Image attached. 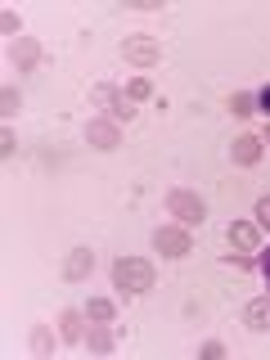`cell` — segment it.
I'll use <instances>...</instances> for the list:
<instances>
[{
    "instance_id": "cell-7",
    "label": "cell",
    "mask_w": 270,
    "mask_h": 360,
    "mask_svg": "<svg viewBox=\"0 0 270 360\" xmlns=\"http://www.w3.org/2000/svg\"><path fill=\"white\" fill-rule=\"evenodd\" d=\"M95 95H99V104H108V117L117 122V127H122V122H131L135 112H140V108H135V99L127 95V90H112V86H99Z\"/></svg>"
},
{
    "instance_id": "cell-1",
    "label": "cell",
    "mask_w": 270,
    "mask_h": 360,
    "mask_svg": "<svg viewBox=\"0 0 270 360\" xmlns=\"http://www.w3.org/2000/svg\"><path fill=\"white\" fill-rule=\"evenodd\" d=\"M153 279H158V270H153V262H144V257H117V262H112V288L131 292V297L149 292Z\"/></svg>"
},
{
    "instance_id": "cell-10",
    "label": "cell",
    "mask_w": 270,
    "mask_h": 360,
    "mask_svg": "<svg viewBox=\"0 0 270 360\" xmlns=\"http://www.w3.org/2000/svg\"><path fill=\"white\" fill-rule=\"evenodd\" d=\"M243 324L252 333H270V297H252L243 307Z\"/></svg>"
},
{
    "instance_id": "cell-9",
    "label": "cell",
    "mask_w": 270,
    "mask_h": 360,
    "mask_svg": "<svg viewBox=\"0 0 270 360\" xmlns=\"http://www.w3.org/2000/svg\"><path fill=\"white\" fill-rule=\"evenodd\" d=\"M262 153H266V140H262V135H239V140L230 144V158L239 167H257V162H262Z\"/></svg>"
},
{
    "instance_id": "cell-23",
    "label": "cell",
    "mask_w": 270,
    "mask_h": 360,
    "mask_svg": "<svg viewBox=\"0 0 270 360\" xmlns=\"http://www.w3.org/2000/svg\"><path fill=\"white\" fill-rule=\"evenodd\" d=\"M257 270H262L266 284H270V248H262V252H257Z\"/></svg>"
},
{
    "instance_id": "cell-3",
    "label": "cell",
    "mask_w": 270,
    "mask_h": 360,
    "mask_svg": "<svg viewBox=\"0 0 270 360\" xmlns=\"http://www.w3.org/2000/svg\"><path fill=\"white\" fill-rule=\"evenodd\" d=\"M153 248L162 257H172V262H180V257L194 252V234H189L185 225H158V230H153Z\"/></svg>"
},
{
    "instance_id": "cell-19",
    "label": "cell",
    "mask_w": 270,
    "mask_h": 360,
    "mask_svg": "<svg viewBox=\"0 0 270 360\" xmlns=\"http://www.w3.org/2000/svg\"><path fill=\"white\" fill-rule=\"evenodd\" d=\"M14 153H18V135L5 127V131H0V158H14Z\"/></svg>"
},
{
    "instance_id": "cell-5",
    "label": "cell",
    "mask_w": 270,
    "mask_h": 360,
    "mask_svg": "<svg viewBox=\"0 0 270 360\" xmlns=\"http://www.w3.org/2000/svg\"><path fill=\"white\" fill-rule=\"evenodd\" d=\"M86 144H90V149H99V153H112L122 144L117 122H112V117H90L86 122Z\"/></svg>"
},
{
    "instance_id": "cell-22",
    "label": "cell",
    "mask_w": 270,
    "mask_h": 360,
    "mask_svg": "<svg viewBox=\"0 0 270 360\" xmlns=\"http://www.w3.org/2000/svg\"><path fill=\"white\" fill-rule=\"evenodd\" d=\"M0 27H5V32H9V37H14V32L22 27V22H18V14H14V9H5V14H0Z\"/></svg>"
},
{
    "instance_id": "cell-24",
    "label": "cell",
    "mask_w": 270,
    "mask_h": 360,
    "mask_svg": "<svg viewBox=\"0 0 270 360\" xmlns=\"http://www.w3.org/2000/svg\"><path fill=\"white\" fill-rule=\"evenodd\" d=\"M257 108H262L266 117H270V86H262V90H257Z\"/></svg>"
},
{
    "instance_id": "cell-15",
    "label": "cell",
    "mask_w": 270,
    "mask_h": 360,
    "mask_svg": "<svg viewBox=\"0 0 270 360\" xmlns=\"http://www.w3.org/2000/svg\"><path fill=\"white\" fill-rule=\"evenodd\" d=\"M112 315H117V307H112L108 297H90L86 302V320H99V324H112Z\"/></svg>"
},
{
    "instance_id": "cell-17",
    "label": "cell",
    "mask_w": 270,
    "mask_h": 360,
    "mask_svg": "<svg viewBox=\"0 0 270 360\" xmlns=\"http://www.w3.org/2000/svg\"><path fill=\"white\" fill-rule=\"evenodd\" d=\"M18 108H22V95H18V86H5V90H0V112H5V117H14Z\"/></svg>"
},
{
    "instance_id": "cell-20",
    "label": "cell",
    "mask_w": 270,
    "mask_h": 360,
    "mask_svg": "<svg viewBox=\"0 0 270 360\" xmlns=\"http://www.w3.org/2000/svg\"><path fill=\"white\" fill-rule=\"evenodd\" d=\"M252 217H257V225H262V230H270V194L257 198V212H252Z\"/></svg>"
},
{
    "instance_id": "cell-8",
    "label": "cell",
    "mask_w": 270,
    "mask_h": 360,
    "mask_svg": "<svg viewBox=\"0 0 270 360\" xmlns=\"http://www.w3.org/2000/svg\"><path fill=\"white\" fill-rule=\"evenodd\" d=\"M90 270H95V252H90V248H72V252L63 257V279H68V284L90 279Z\"/></svg>"
},
{
    "instance_id": "cell-13",
    "label": "cell",
    "mask_w": 270,
    "mask_h": 360,
    "mask_svg": "<svg viewBox=\"0 0 270 360\" xmlns=\"http://www.w3.org/2000/svg\"><path fill=\"white\" fill-rule=\"evenodd\" d=\"M86 347H90L95 356H108L112 347H117V342H112V329H108V324H99V320H90V329H86Z\"/></svg>"
},
{
    "instance_id": "cell-25",
    "label": "cell",
    "mask_w": 270,
    "mask_h": 360,
    "mask_svg": "<svg viewBox=\"0 0 270 360\" xmlns=\"http://www.w3.org/2000/svg\"><path fill=\"white\" fill-rule=\"evenodd\" d=\"M266 144H270V127H266Z\"/></svg>"
},
{
    "instance_id": "cell-12",
    "label": "cell",
    "mask_w": 270,
    "mask_h": 360,
    "mask_svg": "<svg viewBox=\"0 0 270 360\" xmlns=\"http://www.w3.org/2000/svg\"><path fill=\"white\" fill-rule=\"evenodd\" d=\"M9 59H14L18 72H32V68H37V59H41V45L32 41V37H18V45H14V54H9Z\"/></svg>"
},
{
    "instance_id": "cell-4",
    "label": "cell",
    "mask_w": 270,
    "mask_h": 360,
    "mask_svg": "<svg viewBox=\"0 0 270 360\" xmlns=\"http://www.w3.org/2000/svg\"><path fill=\"white\" fill-rule=\"evenodd\" d=\"M122 59L135 63V68H153L158 59H162V50H158V41L149 37V32H135V37L122 41Z\"/></svg>"
},
{
    "instance_id": "cell-6",
    "label": "cell",
    "mask_w": 270,
    "mask_h": 360,
    "mask_svg": "<svg viewBox=\"0 0 270 360\" xmlns=\"http://www.w3.org/2000/svg\"><path fill=\"white\" fill-rule=\"evenodd\" d=\"M225 239H230V248L234 252H262V225L257 221H234L230 230H225Z\"/></svg>"
},
{
    "instance_id": "cell-14",
    "label": "cell",
    "mask_w": 270,
    "mask_h": 360,
    "mask_svg": "<svg viewBox=\"0 0 270 360\" xmlns=\"http://www.w3.org/2000/svg\"><path fill=\"white\" fill-rule=\"evenodd\" d=\"M27 352L45 360V356H54V333H50V324H32V338H27Z\"/></svg>"
},
{
    "instance_id": "cell-16",
    "label": "cell",
    "mask_w": 270,
    "mask_h": 360,
    "mask_svg": "<svg viewBox=\"0 0 270 360\" xmlns=\"http://www.w3.org/2000/svg\"><path fill=\"white\" fill-rule=\"evenodd\" d=\"M234 112V117H252L257 112V95H248V90H239V95H230V104H225Z\"/></svg>"
},
{
    "instance_id": "cell-18",
    "label": "cell",
    "mask_w": 270,
    "mask_h": 360,
    "mask_svg": "<svg viewBox=\"0 0 270 360\" xmlns=\"http://www.w3.org/2000/svg\"><path fill=\"white\" fill-rule=\"evenodd\" d=\"M127 95L135 99V104H140V99H153V82H149V77H135V82L127 86Z\"/></svg>"
},
{
    "instance_id": "cell-21",
    "label": "cell",
    "mask_w": 270,
    "mask_h": 360,
    "mask_svg": "<svg viewBox=\"0 0 270 360\" xmlns=\"http://www.w3.org/2000/svg\"><path fill=\"white\" fill-rule=\"evenodd\" d=\"M198 356H202V360H221V356H225V347H221V342H202V347H198Z\"/></svg>"
},
{
    "instance_id": "cell-2",
    "label": "cell",
    "mask_w": 270,
    "mask_h": 360,
    "mask_svg": "<svg viewBox=\"0 0 270 360\" xmlns=\"http://www.w3.org/2000/svg\"><path fill=\"white\" fill-rule=\"evenodd\" d=\"M167 212H172L185 230H194V225L207 221V202L198 194H189V189H172V194H167Z\"/></svg>"
},
{
    "instance_id": "cell-11",
    "label": "cell",
    "mask_w": 270,
    "mask_h": 360,
    "mask_svg": "<svg viewBox=\"0 0 270 360\" xmlns=\"http://www.w3.org/2000/svg\"><path fill=\"white\" fill-rule=\"evenodd\" d=\"M59 338L63 342H86V311H59Z\"/></svg>"
}]
</instances>
